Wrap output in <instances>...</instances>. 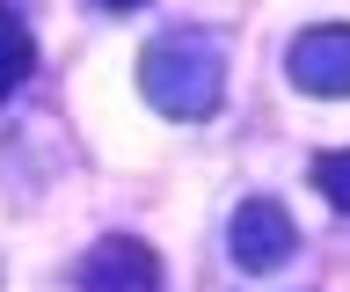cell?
<instances>
[{"label": "cell", "instance_id": "7a4b0ae2", "mask_svg": "<svg viewBox=\"0 0 350 292\" xmlns=\"http://www.w3.org/2000/svg\"><path fill=\"white\" fill-rule=\"evenodd\" d=\"M226 248H234V270L270 278V270H284L292 256H299V226H292V212H284L278 198H248V204H234Z\"/></svg>", "mask_w": 350, "mask_h": 292}, {"label": "cell", "instance_id": "277c9868", "mask_svg": "<svg viewBox=\"0 0 350 292\" xmlns=\"http://www.w3.org/2000/svg\"><path fill=\"white\" fill-rule=\"evenodd\" d=\"M81 292H161V256L146 241H131V234H109V241L88 248Z\"/></svg>", "mask_w": 350, "mask_h": 292}, {"label": "cell", "instance_id": "52a82bcc", "mask_svg": "<svg viewBox=\"0 0 350 292\" xmlns=\"http://www.w3.org/2000/svg\"><path fill=\"white\" fill-rule=\"evenodd\" d=\"M95 8H109V15H131V8H146V0H95Z\"/></svg>", "mask_w": 350, "mask_h": 292}, {"label": "cell", "instance_id": "5b68a950", "mask_svg": "<svg viewBox=\"0 0 350 292\" xmlns=\"http://www.w3.org/2000/svg\"><path fill=\"white\" fill-rule=\"evenodd\" d=\"M29 66H37V44H29V29L15 23V15H0V103L29 81Z\"/></svg>", "mask_w": 350, "mask_h": 292}, {"label": "cell", "instance_id": "3957f363", "mask_svg": "<svg viewBox=\"0 0 350 292\" xmlns=\"http://www.w3.org/2000/svg\"><path fill=\"white\" fill-rule=\"evenodd\" d=\"M284 73H292V88H299V95H321V103L350 95V23L299 29L292 51H284Z\"/></svg>", "mask_w": 350, "mask_h": 292}, {"label": "cell", "instance_id": "6da1fadb", "mask_svg": "<svg viewBox=\"0 0 350 292\" xmlns=\"http://www.w3.org/2000/svg\"><path fill=\"white\" fill-rule=\"evenodd\" d=\"M139 88H146V103L161 117L197 124V117H212L219 103H226V51H219L212 37H197V29L161 37V44H146V59H139Z\"/></svg>", "mask_w": 350, "mask_h": 292}, {"label": "cell", "instance_id": "8992f818", "mask_svg": "<svg viewBox=\"0 0 350 292\" xmlns=\"http://www.w3.org/2000/svg\"><path fill=\"white\" fill-rule=\"evenodd\" d=\"M314 190H321L336 212H350V146H343V154H321V161H314Z\"/></svg>", "mask_w": 350, "mask_h": 292}]
</instances>
